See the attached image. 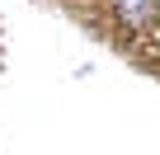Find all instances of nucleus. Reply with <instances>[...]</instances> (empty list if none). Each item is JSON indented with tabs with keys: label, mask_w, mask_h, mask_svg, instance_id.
Listing matches in <instances>:
<instances>
[{
	"label": "nucleus",
	"mask_w": 160,
	"mask_h": 155,
	"mask_svg": "<svg viewBox=\"0 0 160 155\" xmlns=\"http://www.w3.org/2000/svg\"><path fill=\"white\" fill-rule=\"evenodd\" d=\"M118 14H122L127 28H146L160 14V0H118Z\"/></svg>",
	"instance_id": "obj_1"
}]
</instances>
